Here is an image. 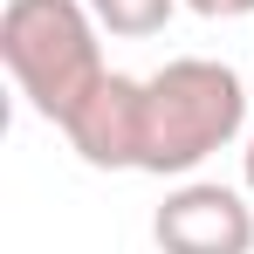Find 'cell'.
<instances>
[{
	"instance_id": "1",
	"label": "cell",
	"mask_w": 254,
	"mask_h": 254,
	"mask_svg": "<svg viewBox=\"0 0 254 254\" xmlns=\"http://www.w3.org/2000/svg\"><path fill=\"white\" fill-rule=\"evenodd\" d=\"M248 137V83L213 55H179L144 76V124H137V172L192 179L213 151Z\"/></svg>"
},
{
	"instance_id": "2",
	"label": "cell",
	"mask_w": 254,
	"mask_h": 254,
	"mask_svg": "<svg viewBox=\"0 0 254 254\" xmlns=\"http://www.w3.org/2000/svg\"><path fill=\"white\" fill-rule=\"evenodd\" d=\"M0 62H7L14 89L28 96V110L55 130L110 76L89 0H7L0 7Z\"/></svg>"
},
{
	"instance_id": "3",
	"label": "cell",
	"mask_w": 254,
	"mask_h": 254,
	"mask_svg": "<svg viewBox=\"0 0 254 254\" xmlns=\"http://www.w3.org/2000/svg\"><path fill=\"white\" fill-rule=\"evenodd\" d=\"M254 192H234L220 179H179L165 206L151 213L158 254H254Z\"/></svg>"
},
{
	"instance_id": "4",
	"label": "cell",
	"mask_w": 254,
	"mask_h": 254,
	"mask_svg": "<svg viewBox=\"0 0 254 254\" xmlns=\"http://www.w3.org/2000/svg\"><path fill=\"white\" fill-rule=\"evenodd\" d=\"M137 124H144V76H103L96 96L62 124L69 151L96 172H137Z\"/></svg>"
},
{
	"instance_id": "5",
	"label": "cell",
	"mask_w": 254,
	"mask_h": 254,
	"mask_svg": "<svg viewBox=\"0 0 254 254\" xmlns=\"http://www.w3.org/2000/svg\"><path fill=\"white\" fill-rule=\"evenodd\" d=\"M179 7H186V0H89L96 28L117 35V42H144V35H158Z\"/></svg>"
},
{
	"instance_id": "6",
	"label": "cell",
	"mask_w": 254,
	"mask_h": 254,
	"mask_svg": "<svg viewBox=\"0 0 254 254\" xmlns=\"http://www.w3.org/2000/svg\"><path fill=\"white\" fill-rule=\"evenodd\" d=\"M199 21H241V14H254V0H186Z\"/></svg>"
},
{
	"instance_id": "7",
	"label": "cell",
	"mask_w": 254,
	"mask_h": 254,
	"mask_svg": "<svg viewBox=\"0 0 254 254\" xmlns=\"http://www.w3.org/2000/svg\"><path fill=\"white\" fill-rule=\"evenodd\" d=\"M241 186L254 192V130H248V151H241Z\"/></svg>"
}]
</instances>
